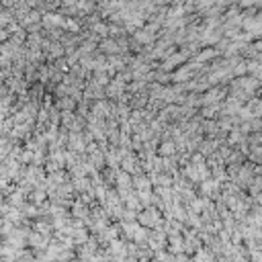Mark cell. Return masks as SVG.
<instances>
[{
    "label": "cell",
    "mask_w": 262,
    "mask_h": 262,
    "mask_svg": "<svg viewBox=\"0 0 262 262\" xmlns=\"http://www.w3.org/2000/svg\"><path fill=\"white\" fill-rule=\"evenodd\" d=\"M246 74V58H242L236 66H234V76H244Z\"/></svg>",
    "instance_id": "25"
},
{
    "label": "cell",
    "mask_w": 262,
    "mask_h": 262,
    "mask_svg": "<svg viewBox=\"0 0 262 262\" xmlns=\"http://www.w3.org/2000/svg\"><path fill=\"white\" fill-rule=\"evenodd\" d=\"M96 51H100L102 56H115V54H119V45L113 37H102L96 43Z\"/></svg>",
    "instance_id": "9"
},
{
    "label": "cell",
    "mask_w": 262,
    "mask_h": 262,
    "mask_svg": "<svg viewBox=\"0 0 262 262\" xmlns=\"http://www.w3.org/2000/svg\"><path fill=\"white\" fill-rule=\"evenodd\" d=\"M125 80L121 78V76H113L109 82H107V86H104V96H107V98H111V100H117L123 92H125Z\"/></svg>",
    "instance_id": "6"
},
{
    "label": "cell",
    "mask_w": 262,
    "mask_h": 262,
    "mask_svg": "<svg viewBox=\"0 0 262 262\" xmlns=\"http://www.w3.org/2000/svg\"><path fill=\"white\" fill-rule=\"evenodd\" d=\"M240 29L242 31H248V33H254V37L260 39V33H262V15H260V11L254 13V15H250V17H244Z\"/></svg>",
    "instance_id": "5"
},
{
    "label": "cell",
    "mask_w": 262,
    "mask_h": 262,
    "mask_svg": "<svg viewBox=\"0 0 262 262\" xmlns=\"http://www.w3.org/2000/svg\"><path fill=\"white\" fill-rule=\"evenodd\" d=\"M246 74H250L254 78H260L262 76V64H260V60H246Z\"/></svg>",
    "instance_id": "21"
},
{
    "label": "cell",
    "mask_w": 262,
    "mask_h": 262,
    "mask_svg": "<svg viewBox=\"0 0 262 262\" xmlns=\"http://www.w3.org/2000/svg\"><path fill=\"white\" fill-rule=\"evenodd\" d=\"M191 58H193V56H191V51H189L186 47H182V45H180V49L176 47L168 58H164V60H160V62H158V68H162L164 72H172V70H176L178 66H182L184 62H189Z\"/></svg>",
    "instance_id": "2"
},
{
    "label": "cell",
    "mask_w": 262,
    "mask_h": 262,
    "mask_svg": "<svg viewBox=\"0 0 262 262\" xmlns=\"http://www.w3.org/2000/svg\"><path fill=\"white\" fill-rule=\"evenodd\" d=\"M3 203H5V195L0 193V215H3Z\"/></svg>",
    "instance_id": "28"
},
{
    "label": "cell",
    "mask_w": 262,
    "mask_h": 262,
    "mask_svg": "<svg viewBox=\"0 0 262 262\" xmlns=\"http://www.w3.org/2000/svg\"><path fill=\"white\" fill-rule=\"evenodd\" d=\"M5 201H7L9 205H13V207H21V205L27 201V195H25V193H23L19 186H15V189H13V191H11V193L5 197Z\"/></svg>",
    "instance_id": "17"
},
{
    "label": "cell",
    "mask_w": 262,
    "mask_h": 262,
    "mask_svg": "<svg viewBox=\"0 0 262 262\" xmlns=\"http://www.w3.org/2000/svg\"><path fill=\"white\" fill-rule=\"evenodd\" d=\"M49 240L51 238H45V236H41L35 230H29V234H27V248H31L33 252H41V250H45V246L49 244Z\"/></svg>",
    "instance_id": "8"
},
{
    "label": "cell",
    "mask_w": 262,
    "mask_h": 262,
    "mask_svg": "<svg viewBox=\"0 0 262 262\" xmlns=\"http://www.w3.org/2000/svg\"><path fill=\"white\" fill-rule=\"evenodd\" d=\"M129 37H131V39H133V41H135V43H137L141 49H143V47H147V45H152V43L156 41V35H154V33H147L143 27L135 29V31H133Z\"/></svg>",
    "instance_id": "11"
},
{
    "label": "cell",
    "mask_w": 262,
    "mask_h": 262,
    "mask_svg": "<svg viewBox=\"0 0 262 262\" xmlns=\"http://www.w3.org/2000/svg\"><path fill=\"white\" fill-rule=\"evenodd\" d=\"M31 230L39 232V234L45 236V238H51V234H54V226H51L49 219H35V221L31 223Z\"/></svg>",
    "instance_id": "15"
},
{
    "label": "cell",
    "mask_w": 262,
    "mask_h": 262,
    "mask_svg": "<svg viewBox=\"0 0 262 262\" xmlns=\"http://www.w3.org/2000/svg\"><path fill=\"white\" fill-rule=\"evenodd\" d=\"M240 0H215V5H219V7H223V9H228V7H232V5H238Z\"/></svg>",
    "instance_id": "26"
},
{
    "label": "cell",
    "mask_w": 262,
    "mask_h": 262,
    "mask_svg": "<svg viewBox=\"0 0 262 262\" xmlns=\"http://www.w3.org/2000/svg\"><path fill=\"white\" fill-rule=\"evenodd\" d=\"M51 64H54V68H56V70H60V72H64V74L70 70V64H68L66 56H62V58H56V60L51 62Z\"/></svg>",
    "instance_id": "24"
},
{
    "label": "cell",
    "mask_w": 262,
    "mask_h": 262,
    "mask_svg": "<svg viewBox=\"0 0 262 262\" xmlns=\"http://www.w3.org/2000/svg\"><path fill=\"white\" fill-rule=\"evenodd\" d=\"M74 121V111H60V125L62 127H70V123Z\"/></svg>",
    "instance_id": "23"
},
{
    "label": "cell",
    "mask_w": 262,
    "mask_h": 262,
    "mask_svg": "<svg viewBox=\"0 0 262 262\" xmlns=\"http://www.w3.org/2000/svg\"><path fill=\"white\" fill-rule=\"evenodd\" d=\"M135 221H137L139 226L152 230V228H158V226L164 223V215H162V211H160L158 207L147 205V207H143V209H139V211H137Z\"/></svg>",
    "instance_id": "1"
},
{
    "label": "cell",
    "mask_w": 262,
    "mask_h": 262,
    "mask_svg": "<svg viewBox=\"0 0 262 262\" xmlns=\"http://www.w3.org/2000/svg\"><path fill=\"white\" fill-rule=\"evenodd\" d=\"M180 174H182V176H184L186 180H191V182H193L195 186H197V184L201 182V176H199V168H197V164H195V162H191V160H189L186 164H182V166H180Z\"/></svg>",
    "instance_id": "12"
},
{
    "label": "cell",
    "mask_w": 262,
    "mask_h": 262,
    "mask_svg": "<svg viewBox=\"0 0 262 262\" xmlns=\"http://www.w3.org/2000/svg\"><path fill=\"white\" fill-rule=\"evenodd\" d=\"M147 234H149V228H143V226H139V223H137V228H135V232H133L131 242H133L137 248H145V246H147Z\"/></svg>",
    "instance_id": "16"
},
{
    "label": "cell",
    "mask_w": 262,
    "mask_h": 262,
    "mask_svg": "<svg viewBox=\"0 0 262 262\" xmlns=\"http://www.w3.org/2000/svg\"><path fill=\"white\" fill-rule=\"evenodd\" d=\"M0 5H3L5 9H13L17 5V0H0Z\"/></svg>",
    "instance_id": "27"
},
{
    "label": "cell",
    "mask_w": 262,
    "mask_h": 262,
    "mask_svg": "<svg viewBox=\"0 0 262 262\" xmlns=\"http://www.w3.org/2000/svg\"><path fill=\"white\" fill-rule=\"evenodd\" d=\"M84 139H82V131H68V141H66V149H72L76 154H84Z\"/></svg>",
    "instance_id": "10"
},
{
    "label": "cell",
    "mask_w": 262,
    "mask_h": 262,
    "mask_svg": "<svg viewBox=\"0 0 262 262\" xmlns=\"http://www.w3.org/2000/svg\"><path fill=\"white\" fill-rule=\"evenodd\" d=\"M238 117L244 121V119H252V117H262V98L258 94L250 96L238 111Z\"/></svg>",
    "instance_id": "3"
},
{
    "label": "cell",
    "mask_w": 262,
    "mask_h": 262,
    "mask_svg": "<svg viewBox=\"0 0 262 262\" xmlns=\"http://www.w3.org/2000/svg\"><path fill=\"white\" fill-rule=\"evenodd\" d=\"M19 25L27 31V33H33V31H41L43 27H41V13L39 11H35V9H31L21 21H19Z\"/></svg>",
    "instance_id": "7"
},
{
    "label": "cell",
    "mask_w": 262,
    "mask_h": 262,
    "mask_svg": "<svg viewBox=\"0 0 262 262\" xmlns=\"http://www.w3.org/2000/svg\"><path fill=\"white\" fill-rule=\"evenodd\" d=\"M156 154L158 156H174L176 154V143L172 139H160L158 147H156Z\"/></svg>",
    "instance_id": "19"
},
{
    "label": "cell",
    "mask_w": 262,
    "mask_h": 262,
    "mask_svg": "<svg viewBox=\"0 0 262 262\" xmlns=\"http://www.w3.org/2000/svg\"><path fill=\"white\" fill-rule=\"evenodd\" d=\"M147 248H149L152 252L166 248V232H164L162 226L149 230V234H147Z\"/></svg>",
    "instance_id": "4"
},
{
    "label": "cell",
    "mask_w": 262,
    "mask_h": 262,
    "mask_svg": "<svg viewBox=\"0 0 262 262\" xmlns=\"http://www.w3.org/2000/svg\"><path fill=\"white\" fill-rule=\"evenodd\" d=\"M11 11H13L15 19H17V21H21V19H23V17H25V15H27V13L31 11V7H29V5L25 3V0H17V5H15V7L11 9Z\"/></svg>",
    "instance_id": "22"
},
{
    "label": "cell",
    "mask_w": 262,
    "mask_h": 262,
    "mask_svg": "<svg viewBox=\"0 0 262 262\" xmlns=\"http://www.w3.org/2000/svg\"><path fill=\"white\" fill-rule=\"evenodd\" d=\"M131 186H133V191H152L149 176H147L145 172L133 174V176H131Z\"/></svg>",
    "instance_id": "14"
},
{
    "label": "cell",
    "mask_w": 262,
    "mask_h": 262,
    "mask_svg": "<svg viewBox=\"0 0 262 262\" xmlns=\"http://www.w3.org/2000/svg\"><path fill=\"white\" fill-rule=\"evenodd\" d=\"M219 54H217V49L215 47H201L197 54L193 56V60L195 62H199V64H209L211 60H215Z\"/></svg>",
    "instance_id": "13"
},
{
    "label": "cell",
    "mask_w": 262,
    "mask_h": 262,
    "mask_svg": "<svg viewBox=\"0 0 262 262\" xmlns=\"http://www.w3.org/2000/svg\"><path fill=\"white\" fill-rule=\"evenodd\" d=\"M201 131H203L205 137H215L219 133L217 121L215 119H201Z\"/></svg>",
    "instance_id": "18"
},
{
    "label": "cell",
    "mask_w": 262,
    "mask_h": 262,
    "mask_svg": "<svg viewBox=\"0 0 262 262\" xmlns=\"http://www.w3.org/2000/svg\"><path fill=\"white\" fill-rule=\"evenodd\" d=\"M21 213H23V217L35 221V219L39 217V207H37L35 203H31V201H25V203L21 205Z\"/></svg>",
    "instance_id": "20"
}]
</instances>
